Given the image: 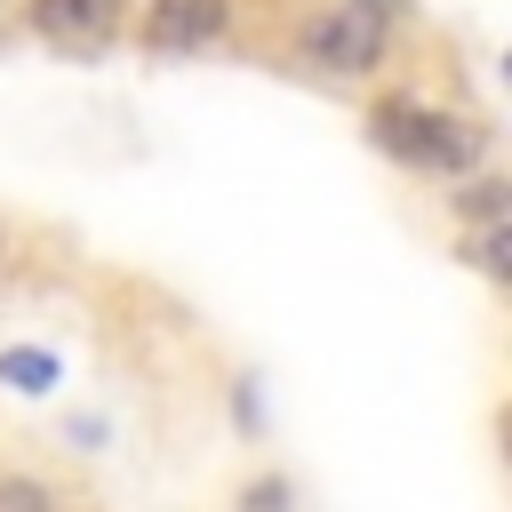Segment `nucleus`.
I'll return each mask as SVG.
<instances>
[{
	"instance_id": "obj_1",
	"label": "nucleus",
	"mask_w": 512,
	"mask_h": 512,
	"mask_svg": "<svg viewBox=\"0 0 512 512\" xmlns=\"http://www.w3.org/2000/svg\"><path fill=\"white\" fill-rule=\"evenodd\" d=\"M368 144L392 168L432 176V184H456V176L488 168V120L480 112H456V104H432L416 88H384L368 104Z\"/></svg>"
},
{
	"instance_id": "obj_12",
	"label": "nucleus",
	"mask_w": 512,
	"mask_h": 512,
	"mask_svg": "<svg viewBox=\"0 0 512 512\" xmlns=\"http://www.w3.org/2000/svg\"><path fill=\"white\" fill-rule=\"evenodd\" d=\"M8 248H16V232H8V224H0V264H8Z\"/></svg>"
},
{
	"instance_id": "obj_8",
	"label": "nucleus",
	"mask_w": 512,
	"mask_h": 512,
	"mask_svg": "<svg viewBox=\"0 0 512 512\" xmlns=\"http://www.w3.org/2000/svg\"><path fill=\"white\" fill-rule=\"evenodd\" d=\"M0 512H64V488H56L48 472L8 464V472H0Z\"/></svg>"
},
{
	"instance_id": "obj_2",
	"label": "nucleus",
	"mask_w": 512,
	"mask_h": 512,
	"mask_svg": "<svg viewBox=\"0 0 512 512\" xmlns=\"http://www.w3.org/2000/svg\"><path fill=\"white\" fill-rule=\"evenodd\" d=\"M288 56H296L304 72H328V80H376V72L392 64V24H384L376 8L320 0L312 16H296Z\"/></svg>"
},
{
	"instance_id": "obj_6",
	"label": "nucleus",
	"mask_w": 512,
	"mask_h": 512,
	"mask_svg": "<svg viewBox=\"0 0 512 512\" xmlns=\"http://www.w3.org/2000/svg\"><path fill=\"white\" fill-rule=\"evenodd\" d=\"M0 384L16 400H48L64 384V352L56 344H0Z\"/></svg>"
},
{
	"instance_id": "obj_3",
	"label": "nucleus",
	"mask_w": 512,
	"mask_h": 512,
	"mask_svg": "<svg viewBox=\"0 0 512 512\" xmlns=\"http://www.w3.org/2000/svg\"><path fill=\"white\" fill-rule=\"evenodd\" d=\"M232 32H240V0H136V16H128L136 56H160V64L216 56Z\"/></svg>"
},
{
	"instance_id": "obj_13",
	"label": "nucleus",
	"mask_w": 512,
	"mask_h": 512,
	"mask_svg": "<svg viewBox=\"0 0 512 512\" xmlns=\"http://www.w3.org/2000/svg\"><path fill=\"white\" fill-rule=\"evenodd\" d=\"M0 16H8V0H0Z\"/></svg>"
},
{
	"instance_id": "obj_5",
	"label": "nucleus",
	"mask_w": 512,
	"mask_h": 512,
	"mask_svg": "<svg viewBox=\"0 0 512 512\" xmlns=\"http://www.w3.org/2000/svg\"><path fill=\"white\" fill-rule=\"evenodd\" d=\"M448 216H456V232L512 224V184H504L496 168H472V176H456V184H448Z\"/></svg>"
},
{
	"instance_id": "obj_9",
	"label": "nucleus",
	"mask_w": 512,
	"mask_h": 512,
	"mask_svg": "<svg viewBox=\"0 0 512 512\" xmlns=\"http://www.w3.org/2000/svg\"><path fill=\"white\" fill-rule=\"evenodd\" d=\"M232 512H296V480L280 464H264V472H248L232 488Z\"/></svg>"
},
{
	"instance_id": "obj_4",
	"label": "nucleus",
	"mask_w": 512,
	"mask_h": 512,
	"mask_svg": "<svg viewBox=\"0 0 512 512\" xmlns=\"http://www.w3.org/2000/svg\"><path fill=\"white\" fill-rule=\"evenodd\" d=\"M8 16H16L48 56H80V64H96V56H112V48L128 40L136 0H8Z\"/></svg>"
},
{
	"instance_id": "obj_10",
	"label": "nucleus",
	"mask_w": 512,
	"mask_h": 512,
	"mask_svg": "<svg viewBox=\"0 0 512 512\" xmlns=\"http://www.w3.org/2000/svg\"><path fill=\"white\" fill-rule=\"evenodd\" d=\"M232 424H240V432H264V400H256V376H232Z\"/></svg>"
},
{
	"instance_id": "obj_11",
	"label": "nucleus",
	"mask_w": 512,
	"mask_h": 512,
	"mask_svg": "<svg viewBox=\"0 0 512 512\" xmlns=\"http://www.w3.org/2000/svg\"><path fill=\"white\" fill-rule=\"evenodd\" d=\"M72 440L80 448H104V416H72Z\"/></svg>"
},
{
	"instance_id": "obj_7",
	"label": "nucleus",
	"mask_w": 512,
	"mask_h": 512,
	"mask_svg": "<svg viewBox=\"0 0 512 512\" xmlns=\"http://www.w3.org/2000/svg\"><path fill=\"white\" fill-rule=\"evenodd\" d=\"M456 256H464L480 280L512 288V224H480V232H456Z\"/></svg>"
}]
</instances>
